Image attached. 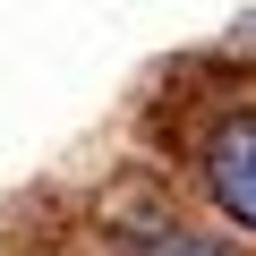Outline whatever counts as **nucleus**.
I'll use <instances>...</instances> for the list:
<instances>
[{
    "instance_id": "f257e3e1",
    "label": "nucleus",
    "mask_w": 256,
    "mask_h": 256,
    "mask_svg": "<svg viewBox=\"0 0 256 256\" xmlns=\"http://www.w3.org/2000/svg\"><path fill=\"white\" fill-rule=\"evenodd\" d=\"M205 188L230 222L256 230V111H230L214 137H205Z\"/></svg>"
},
{
    "instance_id": "f03ea898",
    "label": "nucleus",
    "mask_w": 256,
    "mask_h": 256,
    "mask_svg": "<svg viewBox=\"0 0 256 256\" xmlns=\"http://www.w3.org/2000/svg\"><path fill=\"white\" fill-rule=\"evenodd\" d=\"M111 256H230V239L180 222L171 205H137V214L111 222Z\"/></svg>"
}]
</instances>
